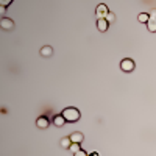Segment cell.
<instances>
[{
    "label": "cell",
    "instance_id": "3957f363",
    "mask_svg": "<svg viewBox=\"0 0 156 156\" xmlns=\"http://www.w3.org/2000/svg\"><path fill=\"white\" fill-rule=\"evenodd\" d=\"M134 61L133 59H129V58H125V59H122V62H120V69L123 70V72H133L134 70Z\"/></svg>",
    "mask_w": 156,
    "mask_h": 156
},
{
    "label": "cell",
    "instance_id": "ac0fdd59",
    "mask_svg": "<svg viewBox=\"0 0 156 156\" xmlns=\"http://www.w3.org/2000/svg\"><path fill=\"white\" fill-rule=\"evenodd\" d=\"M5 11H6V6H0V12H2V14H3Z\"/></svg>",
    "mask_w": 156,
    "mask_h": 156
},
{
    "label": "cell",
    "instance_id": "5bb4252c",
    "mask_svg": "<svg viewBox=\"0 0 156 156\" xmlns=\"http://www.w3.org/2000/svg\"><path fill=\"white\" fill-rule=\"evenodd\" d=\"M114 19H115V16H114V12H109V14L106 16V20H108V22H114Z\"/></svg>",
    "mask_w": 156,
    "mask_h": 156
},
{
    "label": "cell",
    "instance_id": "e0dca14e",
    "mask_svg": "<svg viewBox=\"0 0 156 156\" xmlns=\"http://www.w3.org/2000/svg\"><path fill=\"white\" fill-rule=\"evenodd\" d=\"M150 16L156 19V9H151V12H150Z\"/></svg>",
    "mask_w": 156,
    "mask_h": 156
},
{
    "label": "cell",
    "instance_id": "8fae6325",
    "mask_svg": "<svg viewBox=\"0 0 156 156\" xmlns=\"http://www.w3.org/2000/svg\"><path fill=\"white\" fill-rule=\"evenodd\" d=\"M59 145H61L62 148H70V145H72L70 137H62V139H61V142H59Z\"/></svg>",
    "mask_w": 156,
    "mask_h": 156
},
{
    "label": "cell",
    "instance_id": "6da1fadb",
    "mask_svg": "<svg viewBox=\"0 0 156 156\" xmlns=\"http://www.w3.org/2000/svg\"><path fill=\"white\" fill-rule=\"evenodd\" d=\"M62 117L67 122H76L78 119H80V111H78L76 108H66L62 111Z\"/></svg>",
    "mask_w": 156,
    "mask_h": 156
},
{
    "label": "cell",
    "instance_id": "9a60e30c",
    "mask_svg": "<svg viewBox=\"0 0 156 156\" xmlns=\"http://www.w3.org/2000/svg\"><path fill=\"white\" fill-rule=\"evenodd\" d=\"M11 2H12V0H0V5H2V6H8Z\"/></svg>",
    "mask_w": 156,
    "mask_h": 156
},
{
    "label": "cell",
    "instance_id": "30bf717a",
    "mask_svg": "<svg viewBox=\"0 0 156 156\" xmlns=\"http://www.w3.org/2000/svg\"><path fill=\"white\" fill-rule=\"evenodd\" d=\"M66 122H67V120L62 117V114H59V115H55V117H53V123H55L56 126H62Z\"/></svg>",
    "mask_w": 156,
    "mask_h": 156
},
{
    "label": "cell",
    "instance_id": "2e32d148",
    "mask_svg": "<svg viewBox=\"0 0 156 156\" xmlns=\"http://www.w3.org/2000/svg\"><path fill=\"white\" fill-rule=\"evenodd\" d=\"M75 156H87V153H86V151H83V150H80L78 153H75Z\"/></svg>",
    "mask_w": 156,
    "mask_h": 156
},
{
    "label": "cell",
    "instance_id": "7c38bea8",
    "mask_svg": "<svg viewBox=\"0 0 156 156\" xmlns=\"http://www.w3.org/2000/svg\"><path fill=\"white\" fill-rule=\"evenodd\" d=\"M148 19H150V14H147V12H140V14L137 16V20L142 22V23H147Z\"/></svg>",
    "mask_w": 156,
    "mask_h": 156
},
{
    "label": "cell",
    "instance_id": "d6986e66",
    "mask_svg": "<svg viewBox=\"0 0 156 156\" xmlns=\"http://www.w3.org/2000/svg\"><path fill=\"white\" fill-rule=\"evenodd\" d=\"M89 156H98V153H97V151H94V153H90Z\"/></svg>",
    "mask_w": 156,
    "mask_h": 156
},
{
    "label": "cell",
    "instance_id": "4fadbf2b",
    "mask_svg": "<svg viewBox=\"0 0 156 156\" xmlns=\"http://www.w3.org/2000/svg\"><path fill=\"white\" fill-rule=\"evenodd\" d=\"M69 150H70V151H72V153H73V154H75V153H78V151H80V150H81V148H80V144H72V145H70V148H69Z\"/></svg>",
    "mask_w": 156,
    "mask_h": 156
},
{
    "label": "cell",
    "instance_id": "52a82bcc",
    "mask_svg": "<svg viewBox=\"0 0 156 156\" xmlns=\"http://www.w3.org/2000/svg\"><path fill=\"white\" fill-rule=\"evenodd\" d=\"M109 27V22L106 19H97V28L98 31H106Z\"/></svg>",
    "mask_w": 156,
    "mask_h": 156
},
{
    "label": "cell",
    "instance_id": "9c48e42d",
    "mask_svg": "<svg viewBox=\"0 0 156 156\" xmlns=\"http://www.w3.org/2000/svg\"><path fill=\"white\" fill-rule=\"evenodd\" d=\"M147 28H148V31H151V33L156 31V19H154V17L150 16V19H148V22H147Z\"/></svg>",
    "mask_w": 156,
    "mask_h": 156
},
{
    "label": "cell",
    "instance_id": "5b68a950",
    "mask_svg": "<svg viewBox=\"0 0 156 156\" xmlns=\"http://www.w3.org/2000/svg\"><path fill=\"white\" fill-rule=\"evenodd\" d=\"M69 137H70V140H72V144H81V142L84 140V136H83V133H80V131H73Z\"/></svg>",
    "mask_w": 156,
    "mask_h": 156
},
{
    "label": "cell",
    "instance_id": "8992f818",
    "mask_svg": "<svg viewBox=\"0 0 156 156\" xmlns=\"http://www.w3.org/2000/svg\"><path fill=\"white\" fill-rule=\"evenodd\" d=\"M36 125H37V128H41V129H45V128H48V125H50V120L47 119L45 115H41V117H37V120H36Z\"/></svg>",
    "mask_w": 156,
    "mask_h": 156
},
{
    "label": "cell",
    "instance_id": "7a4b0ae2",
    "mask_svg": "<svg viewBox=\"0 0 156 156\" xmlns=\"http://www.w3.org/2000/svg\"><path fill=\"white\" fill-rule=\"evenodd\" d=\"M108 14H109V11H108V6H106L105 3L97 5V8H95V16H97V19H106Z\"/></svg>",
    "mask_w": 156,
    "mask_h": 156
},
{
    "label": "cell",
    "instance_id": "ba28073f",
    "mask_svg": "<svg viewBox=\"0 0 156 156\" xmlns=\"http://www.w3.org/2000/svg\"><path fill=\"white\" fill-rule=\"evenodd\" d=\"M51 55H53V48H51L50 45H44V47L41 48V56L48 58V56H51Z\"/></svg>",
    "mask_w": 156,
    "mask_h": 156
},
{
    "label": "cell",
    "instance_id": "277c9868",
    "mask_svg": "<svg viewBox=\"0 0 156 156\" xmlns=\"http://www.w3.org/2000/svg\"><path fill=\"white\" fill-rule=\"evenodd\" d=\"M0 27H2V30H5V31H12L14 30V22H12V19H9V17H3L2 20H0Z\"/></svg>",
    "mask_w": 156,
    "mask_h": 156
}]
</instances>
